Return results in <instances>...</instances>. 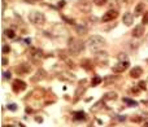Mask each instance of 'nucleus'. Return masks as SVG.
Returning a JSON list of instances; mask_svg holds the SVG:
<instances>
[{
    "instance_id": "nucleus-1",
    "label": "nucleus",
    "mask_w": 148,
    "mask_h": 127,
    "mask_svg": "<svg viewBox=\"0 0 148 127\" xmlns=\"http://www.w3.org/2000/svg\"><path fill=\"white\" fill-rule=\"evenodd\" d=\"M104 44H105V40L100 35H92L86 41V46H88V48L93 52H99L104 47Z\"/></svg>"
},
{
    "instance_id": "nucleus-2",
    "label": "nucleus",
    "mask_w": 148,
    "mask_h": 127,
    "mask_svg": "<svg viewBox=\"0 0 148 127\" xmlns=\"http://www.w3.org/2000/svg\"><path fill=\"white\" fill-rule=\"evenodd\" d=\"M85 48H86V46H85V43H83L80 39L73 38V39H70L69 40V52L72 54L82 53V52L85 51Z\"/></svg>"
},
{
    "instance_id": "nucleus-3",
    "label": "nucleus",
    "mask_w": 148,
    "mask_h": 127,
    "mask_svg": "<svg viewBox=\"0 0 148 127\" xmlns=\"http://www.w3.org/2000/svg\"><path fill=\"white\" fill-rule=\"evenodd\" d=\"M29 21H30L33 25L42 26L44 22H46V17H44L43 13L34 10V12H30V14H29Z\"/></svg>"
},
{
    "instance_id": "nucleus-4",
    "label": "nucleus",
    "mask_w": 148,
    "mask_h": 127,
    "mask_svg": "<svg viewBox=\"0 0 148 127\" xmlns=\"http://www.w3.org/2000/svg\"><path fill=\"white\" fill-rule=\"evenodd\" d=\"M95 62L100 66L103 65H106L108 64V53L106 52H103V51H99V52H95V57H93Z\"/></svg>"
},
{
    "instance_id": "nucleus-5",
    "label": "nucleus",
    "mask_w": 148,
    "mask_h": 127,
    "mask_svg": "<svg viewBox=\"0 0 148 127\" xmlns=\"http://www.w3.org/2000/svg\"><path fill=\"white\" fill-rule=\"evenodd\" d=\"M78 9L83 13H90L91 12V3L87 1V0H79L77 4Z\"/></svg>"
},
{
    "instance_id": "nucleus-6",
    "label": "nucleus",
    "mask_w": 148,
    "mask_h": 127,
    "mask_svg": "<svg viewBox=\"0 0 148 127\" xmlns=\"http://www.w3.org/2000/svg\"><path fill=\"white\" fill-rule=\"evenodd\" d=\"M117 16H118L117 10H114V9H109L108 12H106L105 14L103 16V18H101V20H103V22H109V21L116 20Z\"/></svg>"
},
{
    "instance_id": "nucleus-7",
    "label": "nucleus",
    "mask_w": 148,
    "mask_h": 127,
    "mask_svg": "<svg viewBox=\"0 0 148 127\" xmlns=\"http://www.w3.org/2000/svg\"><path fill=\"white\" fill-rule=\"evenodd\" d=\"M127 67H129V61H123V62L119 61L118 64L113 66V73H123Z\"/></svg>"
},
{
    "instance_id": "nucleus-8",
    "label": "nucleus",
    "mask_w": 148,
    "mask_h": 127,
    "mask_svg": "<svg viewBox=\"0 0 148 127\" xmlns=\"http://www.w3.org/2000/svg\"><path fill=\"white\" fill-rule=\"evenodd\" d=\"M25 88H26V83L23 82V80L17 79L13 82V91H14V92H22Z\"/></svg>"
},
{
    "instance_id": "nucleus-9",
    "label": "nucleus",
    "mask_w": 148,
    "mask_h": 127,
    "mask_svg": "<svg viewBox=\"0 0 148 127\" xmlns=\"http://www.w3.org/2000/svg\"><path fill=\"white\" fill-rule=\"evenodd\" d=\"M43 57V51L39 48H31V58L34 62H36L38 60H40Z\"/></svg>"
},
{
    "instance_id": "nucleus-10",
    "label": "nucleus",
    "mask_w": 148,
    "mask_h": 127,
    "mask_svg": "<svg viewBox=\"0 0 148 127\" xmlns=\"http://www.w3.org/2000/svg\"><path fill=\"white\" fill-rule=\"evenodd\" d=\"M30 70H31V66L27 64H21L16 67V73L17 74H27Z\"/></svg>"
},
{
    "instance_id": "nucleus-11",
    "label": "nucleus",
    "mask_w": 148,
    "mask_h": 127,
    "mask_svg": "<svg viewBox=\"0 0 148 127\" xmlns=\"http://www.w3.org/2000/svg\"><path fill=\"white\" fill-rule=\"evenodd\" d=\"M144 35V26L143 25H136L132 30V36L134 38H140V36Z\"/></svg>"
},
{
    "instance_id": "nucleus-12",
    "label": "nucleus",
    "mask_w": 148,
    "mask_h": 127,
    "mask_svg": "<svg viewBox=\"0 0 148 127\" xmlns=\"http://www.w3.org/2000/svg\"><path fill=\"white\" fill-rule=\"evenodd\" d=\"M143 74V69L140 66H134L131 69V71H130V77L134 78V79H138L139 77H142Z\"/></svg>"
},
{
    "instance_id": "nucleus-13",
    "label": "nucleus",
    "mask_w": 148,
    "mask_h": 127,
    "mask_svg": "<svg viewBox=\"0 0 148 127\" xmlns=\"http://www.w3.org/2000/svg\"><path fill=\"white\" fill-rule=\"evenodd\" d=\"M134 17L135 16L131 14V13H129V12L125 13L123 17H122V22H123V25H126V26L132 25V22H134Z\"/></svg>"
},
{
    "instance_id": "nucleus-14",
    "label": "nucleus",
    "mask_w": 148,
    "mask_h": 127,
    "mask_svg": "<svg viewBox=\"0 0 148 127\" xmlns=\"http://www.w3.org/2000/svg\"><path fill=\"white\" fill-rule=\"evenodd\" d=\"M46 75H47L46 70L40 69V70H38V71H36V74L34 75V78H31V80H33V82H39V80L44 79V78H46Z\"/></svg>"
},
{
    "instance_id": "nucleus-15",
    "label": "nucleus",
    "mask_w": 148,
    "mask_h": 127,
    "mask_svg": "<svg viewBox=\"0 0 148 127\" xmlns=\"http://www.w3.org/2000/svg\"><path fill=\"white\" fill-rule=\"evenodd\" d=\"M60 79L68 80V82H73V80L75 79V75L74 74H70V73H68V71H62L61 74H60Z\"/></svg>"
},
{
    "instance_id": "nucleus-16",
    "label": "nucleus",
    "mask_w": 148,
    "mask_h": 127,
    "mask_svg": "<svg viewBox=\"0 0 148 127\" xmlns=\"http://www.w3.org/2000/svg\"><path fill=\"white\" fill-rule=\"evenodd\" d=\"M75 31H77L78 35H86V34L88 33V29L86 25H75Z\"/></svg>"
},
{
    "instance_id": "nucleus-17",
    "label": "nucleus",
    "mask_w": 148,
    "mask_h": 127,
    "mask_svg": "<svg viewBox=\"0 0 148 127\" xmlns=\"http://www.w3.org/2000/svg\"><path fill=\"white\" fill-rule=\"evenodd\" d=\"M144 3H139V4L135 7L134 9V16H140V14H144Z\"/></svg>"
},
{
    "instance_id": "nucleus-18",
    "label": "nucleus",
    "mask_w": 148,
    "mask_h": 127,
    "mask_svg": "<svg viewBox=\"0 0 148 127\" xmlns=\"http://www.w3.org/2000/svg\"><path fill=\"white\" fill-rule=\"evenodd\" d=\"M117 98V93L113 92V91H110V92H106L105 95H104L103 100L104 101H110V100H116Z\"/></svg>"
},
{
    "instance_id": "nucleus-19",
    "label": "nucleus",
    "mask_w": 148,
    "mask_h": 127,
    "mask_svg": "<svg viewBox=\"0 0 148 127\" xmlns=\"http://www.w3.org/2000/svg\"><path fill=\"white\" fill-rule=\"evenodd\" d=\"M73 117H74L75 121H83L86 114L83 113V111H74V113H73Z\"/></svg>"
},
{
    "instance_id": "nucleus-20",
    "label": "nucleus",
    "mask_w": 148,
    "mask_h": 127,
    "mask_svg": "<svg viewBox=\"0 0 148 127\" xmlns=\"http://www.w3.org/2000/svg\"><path fill=\"white\" fill-rule=\"evenodd\" d=\"M4 35L7 36V38H9V39H13L16 36V34H14V31H13L12 29H7V30L4 31Z\"/></svg>"
},
{
    "instance_id": "nucleus-21",
    "label": "nucleus",
    "mask_w": 148,
    "mask_h": 127,
    "mask_svg": "<svg viewBox=\"0 0 148 127\" xmlns=\"http://www.w3.org/2000/svg\"><path fill=\"white\" fill-rule=\"evenodd\" d=\"M85 91H86V88L83 87V86H79V87L77 88V91H75V97H79V96L82 95Z\"/></svg>"
},
{
    "instance_id": "nucleus-22",
    "label": "nucleus",
    "mask_w": 148,
    "mask_h": 127,
    "mask_svg": "<svg viewBox=\"0 0 148 127\" xmlns=\"http://www.w3.org/2000/svg\"><path fill=\"white\" fill-rule=\"evenodd\" d=\"M101 82H103V79H101L100 77H93V79H92V82H91V84H92V86H98V84H100Z\"/></svg>"
},
{
    "instance_id": "nucleus-23",
    "label": "nucleus",
    "mask_w": 148,
    "mask_h": 127,
    "mask_svg": "<svg viewBox=\"0 0 148 127\" xmlns=\"http://www.w3.org/2000/svg\"><path fill=\"white\" fill-rule=\"evenodd\" d=\"M123 103H126L127 105H130V106H136L138 105V103H135L134 100H130V98H123Z\"/></svg>"
},
{
    "instance_id": "nucleus-24",
    "label": "nucleus",
    "mask_w": 148,
    "mask_h": 127,
    "mask_svg": "<svg viewBox=\"0 0 148 127\" xmlns=\"http://www.w3.org/2000/svg\"><path fill=\"white\" fill-rule=\"evenodd\" d=\"M114 80H116V77H113V75H109V77H105L104 82H105L106 84H109L110 82H114Z\"/></svg>"
},
{
    "instance_id": "nucleus-25",
    "label": "nucleus",
    "mask_w": 148,
    "mask_h": 127,
    "mask_svg": "<svg viewBox=\"0 0 148 127\" xmlns=\"http://www.w3.org/2000/svg\"><path fill=\"white\" fill-rule=\"evenodd\" d=\"M1 52H3V54L9 53V52H10V47L7 46V44H4V46H3V48H1Z\"/></svg>"
},
{
    "instance_id": "nucleus-26",
    "label": "nucleus",
    "mask_w": 148,
    "mask_h": 127,
    "mask_svg": "<svg viewBox=\"0 0 148 127\" xmlns=\"http://www.w3.org/2000/svg\"><path fill=\"white\" fill-rule=\"evenodd\" d=\"M118 60H119L121 62H123V61H129V60H127L126 53H119V54H118Z\"/></svg>"
},
{
    "instance_id": "nucleus-27",
    "label": "nucleus",
    "mask_w": 148,
    "mask_h": 127,
    "mask_svg": "<svg viewBox=\"0 0 148 127\" xmlns=\"http://www.w3.org/2000/svg\"><path fill=\"white\" fill-rule=\"evenodd\" d=\"M142 23H143V25H148V12H145V13H144V16H143V18H142Z\"/></svg>"
},
{
    "instance_id": "nucleus-28",
    "label": "nucleus",
    "mask_w": 148,
    "mask_h": 127,
    "mask_svg": "<svg viewBox=\"0 0 148 127\" xmlns=\"http://www.w3.org/2000/svg\"><path fill=\"white\" fill-rule=\"evenodd\" d=\"M106 0H93V4L99 5V7H101V5H105Z\"/></svg>"
},
{
    "instance_id": "nucleus-29",
    "label": "nucleus",
    "mask_w": 148,
    "mask_h": 127,
    "mask_svg": "<svg viewBox=\"0 0 148 127\" xmlns=\"http://www.w3.org/2000/svg\"><path fill=\"white\" fill-rule=\"evenodd\" d=\"M8 109H9V110H12V111H16V109H17V105H16V104H10V105L8 106Z\"/></svg>"
},
{
    "instance_id": "nucleus-30",
    "label": "nucleus",
    "mask_w": 148,
    "mask_h": 127,
    "mask_svg": "<svg viewBox=\"0 0 148 127\" xmlns=\"http://www.w3.org/2000/svg\"><path fill=\"white\" fill-rule=\"evenodd\" d=\"M116 3L118 5H126L127 4V0H116Z\"/></svg>"
},
{
    "instance_id": "nucleus-31",
    "label": "nucleus",
    "mask_w": 148,
    "mask_h": 127,
    "mask_svg": "<svg viewBox=\"0 0 148 127\" xmlns=\"http://www.w3.org/2000/svg\"><path fill=\"white\" fill-rule=\"evenodd\" d=\"M145 86H147V84H145V82H140V83H139L140 90H145Z\"/></svg>"
},
{
    "instance_id": "nucleus-32",
    "label": "nucleus",
    "mask_w": 148,
    "mask_h": 127,
    "mask_svg": "<svg viewBox=\"0 0 148 127\" xmlns=\"http://www.w3.org/2000/svg\"><path fill=\"white\" fill-rule=\"evenodd\" d=\"M3 75H4V78H5V79H9V78H10V73H9V71H7V73H3Z\"/></svg>"
},
{
    "instance_id": "nucleus-33",
    "label": "nucleus",
    "mask_w": 148,
    "mask_h": 127,
    "mask_svg": "<svg viewBox=\"0 0 148 127\" xmlns=\"http://www.w3.org/2000/svg\"><path fill=\"white\" fill-rule=\"evenodd\" d=\"M1 64H3V66H5V65L8 64V61H7V58H5V57H3V58H1Z\"/></svg>"
},
{
    "instance_id": "nucleus-34",
    "label": "nucleus",
    "mask_w": 148,
    "mask_h": 127,
    "mask_svg": "<svg viewBox=\"0 0 148 127\" xmlns=\"http://www.w3.org/2000/svg\"><path fill=\"white\" fill-rule=\"evenodd\" d=\"M65 5V0H61V1H59V8H62Z\"/></svg>"
},
{
    "instance_id": "nucleus-35",
    "label": "nucleus",
    "mask_w": 148,
    "mask_h": 127,
    "mask_svg": "<svg viewBox=\"0 0 148 127\" xmlns=\"http://www.w3.org/2000/svg\"><path fill=\"white\" fill-rule=\"evenodd\" d=\"M33 1H40V0H33Z\"/></svg>"
},
{
    "instance_id": "nucleus-36",
    "label": "nucleus",
    "mask_w": 148,
    "mask_h": 127,
    "mask_svg": "<svg viewBox=\"0 0 148 127\" xmlns=\"http://www.w3.org/2000/svg\"><path fill=\"white\" fill-rule=\"evenodd\" d=\"M147 62H148V60H147Z\"/></svg>"
}]
</instances>
